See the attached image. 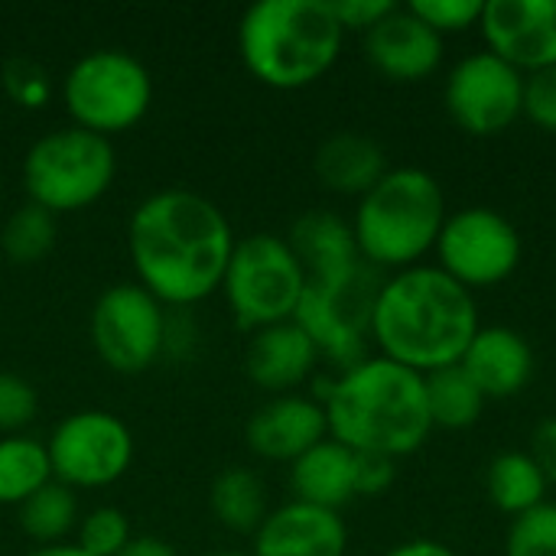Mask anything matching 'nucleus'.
Instances as JSON below:
<instances>
[{
    "mask_svg": "<svg viewBox=\"0 0 556 556\" xmlns=\"http://www.w3.org/2000/svg\"><path fill=\"white\" fill-rule=\"evenodd\" d=\"M140 287L169 306H192L222 290L235 235L215 202L166 189L143 199L127 228Z\"/></svg>",
    "mask_w": 556,
    "mask_h": 556,
    "instance_id": "nucleus-1",
    "label": "nucleus"
},
{
    "mask_svg": "<svg viewBox=\"0 0 556 556\" xmlns=\"http://www.w3.org/2000/svg\"><path fill=\"white\" fill-rule=\"evenodd\" d=\"M476 332L479 309L472 290L440 267L417 264L397 270L375 293L371 339L384 358L417 375L459 365Z\"/></svg>",
    "mask_w": 556,
    "mask_h": 556,
    "instance_id": "nucleus-2",
    "label": "nucleus"
},
{
    "mask_svg": "<svg viewBox=\"0 0 556 556\" xmlns=\"http://www.w3.org/2000/svg\"><path fill=\"white\" fill-rule=\"evenodd\" d=\"M329 437L352 453L410 456L433 430L424 375L378 355L345 368L323 391Z\"/></svg>",
    "mask_w": 556,
    "mask_h": 556,
    "instance_id": "nucleus-3",
    "label": "nucleus"
},
{
    "mask_svg": "<svg viewBox=\"0 0 556 556\" xmlns=\"http://www.w3.org/2000/svg\"><path fill=\"white\" fill-rule=\"evenodd\" d=\"M342 36L329 0H257L241 16L238 49L261 85L296 91L336 65Z\"/></svg>",
    "mask_w": 556,
    "mask_h": 556,
    "instance_id": "nucleus-4",
    "label": "nucleus"
},
{
    "mask_svg": "<svg viewBox=\"0 0 556 556\" xmlns=\"http://www.w3.org/2000/svg\"><path fill=\"white\" fill-rule=\"evenodd\" d=\"M446 222V199L433 173L420 166L388 169L384 179L358 199L352 235L371 267L407 270L433 248Z\"/></svg>",
    "mask_w": 556,
    "mask_h": 556,
    "instance_id": "nucleus-5",
    "label": "nucleus"
},
{
    "mask_svg": "<svg viewBox=\"0 0 556 556\" xmlns=\"http://www.w3.org/2000/svg\"><path fill=\"white\" fill-rule=\"evenodd\" d=\"M114 179V150L108 137L81 127L52 130L36 140L23 163L29 202L59 215L98 202Z\"/></svg>",
    "mask_w": 556,
    "mask_h": 556,
    "instance_id": "nucleus-6",
    "label": "nucleus"
},
{
    "mask_svg": "<svg viewBox=\"0 0 556 556\" xmlns=\"http://www.w3.org/2000/svg\"><path fill=\"white\" fill-rule=\"evenodd\" d=\"M222 290L244 329H267L296 316L306 270L290 241L277 235H251L235 241Z\"/></svg>",
    "mask_w": 556,
    "mask_h": 556,
    "instance_id": "nucleus-7",
    "label": "nucleus"
},
{
    "mask_svg": "<svg viewBox=\"0 0 556 556\" xmlns=\"http://www.w3.org/2000/svg\"><path fill=\"white\" fill-rule=\"evenodd\" d=\"M62 101L75 127L108 137L130 130L147 114L153 101V81L130 52L94 49L68 68Z\"/></svg>",
    "mask_w": 556,
    "mask_h": 556,
    "instance_id": "nucleus-8",
    "label": "nucleus"
},
{
    "mask_svg": "<svg viewBox=\"0 0 556 556\" xmlns=\"http://www.w3.org/2000/svg\"><path fill=\"white\" fill-rule=\"evenodd\" d=\"M440 270L466 290H489L505 283L521 264V235L495 208L469 205L446 215L437 238Z\"/></svg>",
    "mask_w": 556,
    "mask_h": 556,
    "instance_id": "nucleus-9",
    "label": "nucleus"
},
{
    "mask_svg": "<svg viewBox=\"0 0 556 556\" xmlns=\"http://www.w3.org/2000/svg\"><path fill=\"white\" fill-rule=\"evenodd\" d=\"M52 476L68 489H101L117 482L134 459L127 424L108 410H78L65 417L49 440Z\"/></svg>",
    "mask_w": 556,
    "mask_h": 556,
    "instance_id": "nucleus-10",
    "label": "nucleus"
},
{
    "mask_svg": "<svg viewBox=\"0 0 556 556\" xmlns=\"http://www.w3.org/2000/svg\"><path fill=\"white\" fill-rule=\"evenodd\" d=\"M525 85L515 65L495 52H472L446 78V111L472 137H498L525 114Z\"/></svg>",
    "mask_w": 556,
    "mask_h": 556,
    "instance_id": "nucleus-11",
    "label": "nucleus"
},
{
    "mask_svg": "<svg viewBox=\"0 0 556 556\" xmlns=\"http://www.w3.org/2000/svg\"><path fill=\"white\" fill-rule=\"evenodd\" d=\"M163 339V303L140 283H117L98 296L91 309V342L108 368L121 375L147 371L156 362Z\"/></svg>",
    "mask_w": 556,
    "mask_h": 556,
    "instance_id": "nucleus-12",
    "label": "nucleus"
},
{
    "mask_svg": "<svg viewBox=\"0 0 556 556\" xmlns=\"http://www.w3.org/2000/svg\"><path fill=\"white\" fill-rule=\"evenodd\" d=\"M375 293L378 287L371 283L368 270H362L355 280L339 283V287L306 283L293 323L306 329L319 355H329L352 368L355 362H362L365 336H371Z\"/></svg>",
    "mask_w": 556,
    "mask_h": 556,
    "instance_id": "nucleus-13",
    "label": "nucleus"
},
{
    "mask_svg": "<svg viewBox=\"0 0 556 556\" xmlns=\"http://www.w3.org/2000/svg\"><path fill=\"white\" fill-rule=\"evenodd\" d=\"M479 26L485 49L521 75L556 65V0H485Z\"/></svg>",
    "mask_w": 556,
    "mask_h": 556,
    "instance_id": "nucleus-14",
    "label": "nucleus"
},
{
    "mask_svg": "<svg viewBox=\"0 0 556 556\" xmlns=\"http://www.w3.org/2000/svg\"><path fill=\"white\" fill-rule=\"evenodd\" d=\"M368 62L391 81H424L443 62V36L433 33L410 7H394L365 33Z\"/></svg>",
    "mask_w": 556,
    "mask_h": 556,
    "instance_id": "nucleus-15",
    "label": "nucleus"
},
{
    "mask_svg": "<svg viewBox=\"0 0 556 556\" xmlns=\"http://www.w3.org/2000/svg\"><path fill=\"white\" fill-rule=\"evenodd\" d=\"M251 453L274 463H296L303 453H309L316 443L329 437L326 410L319 401L283 394L254 410V417L244 427Z\"/></svg>",
    "mask_w": 556,
    "mask_h": 556,
    "instance_id": "nucleus-16",
    "label": "nucleus"
},
{
    "mask_svg": "<svg viewBox=\"0 0 556 556\" xmlns=\"http://www.w3.org/2000/svg\"><path fill=\"white\" fill-rule=\"evenodd\" d=\"M349 531L339 511L290 502L254 531V556H345Z\"/></svg>",
    "mask_w": 556,
    "mask_h": 556,
    "instance_id": "nucleus-17",
    "label": "nucleus"
},
{
    "mask_svg": "<svg viewBox=\"0 0 556 556\" xmlns=\"http://www.w3.org/2000/svg\"><path fill=\"white\" fill-rule=\"evenodd\" d=\"M459 368L476 381L485 401L515 397L534 378V349L518 329L479 326L459 358Z\"/></svg>",
    "mask_w": 556,
    "mask_h": 556,
    "instance_id": "nucleus-18",
    "label": "nucleus"
},
{
    "mask_svg": "<svg viewBox=\"0 0 556 556\" xmlns=\"http://www.w3.org/2000/svg\"><path fill=\"white\" fill-rule=\"evenodd\" d=\"M290 248L306 270V283L339 287L365 270L352 225L332 212H309L290 231Z\"/></svg>",
    "mask_w": 556,
    "mask_h": 556,
    "instance_id": "nucleus-19",
    "label": "nucleus"
},
{
    "mask_svg": "<svg viewBox=\"0 0 556 556\" xmlns=\"http://www.w3.org/2000/svg\"><path fill=\"white\" fill-rule=\"evenodd\" d=\"M319 358L316 342L306 336L300 323H280L257 329V336L248 345L244 368L248 378L264 391H290L303 384Z\"/></svg>",
    "mask_w": 556,
    "mask_h": 556,
    "instance_id": "nucleus-20",
    "label": "nucleus"
},
{
    "mask_svg": "<svg viewBox=\"0 0 556 556\" xmlns=\"http://www.w3.org/2000/svg\"><path fill=\"white\" fill-rule=\"evenodd\" d=\"M316 176L326 189L339 195H365L371 192L384 173H388V156L378 140L355 134V130H339L323 147L316 150Z\"/></svg>",
    "mask_w": 556,
    "mask_h": 556,
    "instance_id": "nucleus-21",
    "label": "nucleus"
},
{
    "mask_svg": "<svg viewBox=\"0 0 556 556\" xmlns=\"http://www.w3.org/2000/svg\"><path fill=\"white\" fill-rule=\"evenodd\" d=\"M290 485L296 502L339 511L355 495V453L332 437L303 453L290 469Z\"/></svg>",
    "mask_w": 556,
    "mask_h": 556,
    "instance_id": "nucleus-22",
    "label": "nucleus"
},
{
    "mask_svg": "<svg viewBox=\"0 0 556 556\" xmlns=\"http://www.w3.org/2000/svg\"><path fill=\"white\" fill-rule=\"evenodd\" d=\"M485 489H489V498L492 505L502 511V515H511V518H521L528 515L531 508L544 505L547 502V489L551 482L544 479L541 466L531 459V453H498L489 466V476H485Z\"/></svg>",
    "mask_w": 556,
    "mask_h": 556,
    "instance_id": "nucleus-23",
    "label": "nucleus"
},
{
    "mask_svg": "<svg viewBox=\"0 0 556 556\" xmlns=\"http://www.w3.org/2000/svg\"><path fill=\"white\" fill-rule=\"evenodd\" d=\"M424 384H427V407H430L433 427L469 430L479 424V417L485 410V394L476 388V381L459 365L424 375Z\"/></svg>",
    "mask_w": 556,
    "mask_h": 556,
    "instance_id": "nucleus-24",
    "label": "nucleus"
},
{
    "mask_svg": "<svg viewBox=\"0 0 556 556\" xmlns=\"http://www.w3.org/2000/svg\"><path fill=\"white\" fill-rule=\"evenodd\" d=\"M212 511L215 518L238 534L257 531L267 518V492L264 482L251 469H225L212 482Z\"/></svg>",
    "mask_w": 556,
    "mask_h": 556,
    "instance_id": "nucleus-25",
    "label": "nucleus"
},
{
    "mask_svg": "<svg viewBox=\"0 0 556 556\" xmlns=\"http://www.w3.org/2000/svg\"><path fill=\"white\" fill-rule=\"evenodd\" d=\"M52 482L49 450L26 437L0 440V505H23Z\"/></svg>",
    "mask_w": 556,
    "mask_h": 556,
    "instance_id": "nucleus-26",
    "label": "nucleus"
},
{
    "mask_svg": "<svg viewBox=\"0 0 556 556\" xmlns=\"http://www.w3.org/2000/svg\"><path fill=\"white\" fill-rule=\"evenodd\" d=\"M75 515H78V502L72 489L62 482H46L36 495H29L20 505V528L39 544H52L72 531Z\"/></svg>",
    "mask_w": 556,
    "mask_h": 556,
    "instance_id": "nucleus-27",
    "label": "nucleus"
},
{
    "mask_svg": "<svg viewBox=\"0 0 556 556\" xmlns=\"http://www.w3.org/2000/svg\"><path fill=\"white\" fill-rule=\"evenodd\" d=\"M0 248L13 264H39L55 248V215L26 202L7 218Z\"/></svg>",
    "mask_w": 556,
    "mask_h": 556,
    "instance_id": "nucleus-28",
    "label": "nucleus"
},
{
    "mask_svg": "<svg viewBox=\"0 0 556 556\" xmlns=\"http://www.w3.org/2000/svg\"><path fill=\"white\" fill-rule=\"evenodd\" d=\"M505 556H556V505L544 502L508 528Z\"/></svg>",
    "mask_w": 556,
    "mask_h": 556,
    "instance_id": "nucleus-29",
    "label": "nucleus"
},
{
    "mask_svg": "<svg viewBox=\"0 0 556 556\" xmlns=\"http://www.w3.org/2000/svg\"><path fill=\"white\" fill-rule=\"evenodd\" d=\"M127 544H130V525L117 508H98L78 528V547L88 556H117Z\"/></svg>",
    "mask_w": 556,
    "mask_h": 556,
    "instance_id": "nucleus-30",
    "label": "nucleus"
},
{
    "mask_svg": "<svg viewBox=\"0 0 556 556\" xmlns=\"http://www.w3.org/2000/svg\"><path fill=\"white\" fill-rule=\"evenodd\" d=\"M410 10L440 36L479 26L485 0H414Z\"/></svg>",
    "mask_w": 556,
    "mask_h": 556,
    "instance_id": "nucleus-31",
    "label": "nucleus"
},
{
    "mask_svg": "<svg viewBox=\"0 0 556 556\" xmlns=\"http://www.w3.org/2000/svg\"><path fill=\"white\" fill-rule=\"evenodd\" d=\"M39 410V397L33 391L29 381H23L20 375L0 371V430L13 433L20 427H26Z\"/></svg>",
    "mask_w": 556,
    "mask_h": 556,
    "instance_id": "nucleus-32",
    "label": "nucleus"
},
{
    "mask_svg": "<svg viewBox=\"0 0 556 556\" xmlns=\"http://www.w3.org/2000/svg\"><path fill=\"white\" fill-rule=\"evenodd\" d=\"M3 88L23 108H42L49 101V78L33 59H10L3 65Z\"/></svg>",
    "mask_w": 556,
    "mask_h": 556,
    "instance_id": "nucleus-33",
    "label": "nucleus"
},
{
    "mask_svg": "<svg viewBox=\"0 0 556 556\" xmlns=\"http://www.w3.org/2000/svg\"><path fill=\"white\" fill-rule=\"evenodd\" d=\"M525 114L547 134H556V65L538 75H528L525 85Z\"/></svg>",
    "mask_w": 556,
    "mask_h": 556,
    "instance_id": "nucleus-34",
    "label": "nucleus"
},
{
    "mask_svg": "<svg viewBox=\"0 0 556 556\" xmlns=\"http://www.w3.org/2000/svg\"><path fill=\"white\" fill-rule=\"evenodd\" d=\"M397 459L378 456V453H355V495L358 498H378L384 495L397 479Z\"/></svg>",
    "mask_w": 556,
    "mask_h": 556,
    "instance_id": "nucleus-35",
    "label": "nucleus"
},
{
    "mask_svg": "<svg viewBox=\"0 0 556 556\" xmlns=\"http://www.w3.org/2000/svg\"><path fill=\"white\" fill-rule=\"evenodd\" d=\"M336 20L342 29H358L368 33L371 26H378L397 3L391 0H329Z\"/></svg>",
    "mask_w": 556,
    "mask_h": 556,
    "instance_id": "nucleus-36",
    "label": "nucleus"
},
{
    "mask_svg": "<svg viewBox=\"0 0 556 556\" xmlns=\"http://www.w3.org/2000/svg\"><path fill=\"white\" fill-rule=\"evenodd\" d=\"M531 459L541 466L544 479L556 485V417L544 420L531 437Z\"/></svg>",
    "mask_w": 556,
    "mask_h": 556,
    "instance_id": "nucleus-37",
    "label": "nucleus"
},
{
    "mask_svg": "<svg viewBox=\"0 0 556 556\" xmlns=\"http://www.w3.org/2000/svg\"><path fill=\"white\" fill-rule=\"evenodd\" d=\"M384 556H456V551L446 547V544H440V541L420 538V541H404V544H397L394 551H388Z\"/></svg>",
    "mask_w": 556,
    "mask_h": 556,
    "instance_id": "nucleus-38",
    "label": "nucleus"
},
{
    "mask_svg": "<svg viewBox=\"0 0 556 556\" xmlns=\"http://www.w3.org/2000/svg\"><path fill=\"white\" fill-rule=\"evenodd\" d=\"M117 556H176V551L160 538H130V544Z\"/></svg>",
    "mask_w": 556,
    "mask_h": 556,
    "instance_id": "nucleus-39",
    "label": "nucleus"
},
{
    "mask_svg": "<svg viewBox=\"0 0 556 556\" xmlns=\"http://www.w3.org/2000/svg\"><path fill=\"white\" fill-rule=\"evenodd\" d=\"M29 556H88V554L75 544V547H42V551H33Z\"/></svg>",
    "mask_w": 556,
    "mask_h": 556,
    "instance_id": "nucleus-40",
    "label": "nucleus"
},
{
    "mask_svg": "<svg viewBox=\"0 0 556 556\" xmlns=\"http://www.w3.org/2000/svg\"><path fill=\"white\" fill-rule=\"evenodd\" d=\"M215 556H248V554H235V551H231V554H215Z\"/></svg>",
    "mask_w": 556,
    "mask_h": 556,
    "instance_id": "nucleus-41",
    "label": "nucleus"
}]
</instances>
